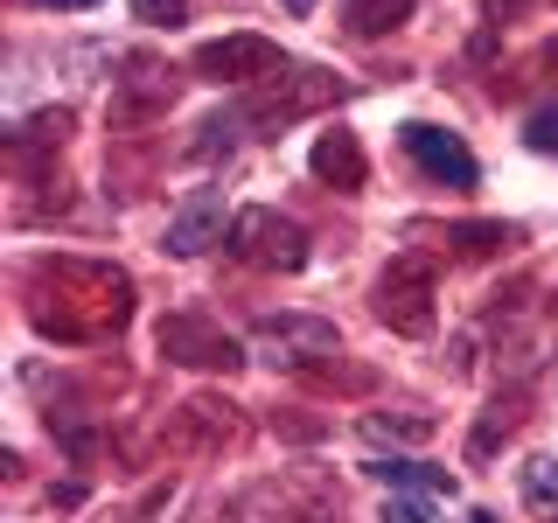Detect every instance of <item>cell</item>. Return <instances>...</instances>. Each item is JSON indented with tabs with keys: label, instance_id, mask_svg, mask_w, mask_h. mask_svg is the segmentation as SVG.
<instances>
[{
	"label": "cell",
	"instance_id": "obj_1",
	"mask_svg": "<svg viewBox=\"0 0 558 523\" xmlns=\"http://www.w3.org/2000/svg\"><path fill=\"white\" fill-rule=\"evenodd\" d=\"M28 321L49 342H112L133 321V279L105 258H43L28 272Z\"/></svg>",
	"mask_w": 558,
	"mask_h": 523
},
{
	"label": "cell",
	"instance_id": "obj_2",
	"mask_svg": "<svg viewBox=\"0 0 558 523\" xmlns=\"http://www.w3.org/2000/svg\"><path fill=\"white\" fill-rule=\"evenodd\" d=\"M231 258H244V266L258 272H301L307 266V231L293 217H279V209L252 203L231 217Z\"/></svg>",
	"mask_w": 558,
	"mask_h": 523
},
{
	"label": "cell",
	"instance_id": "obj_3",
	"mask_svg": "<svg viewBox=\"0 0 558 523\" xmlns=\"http://www.w3.org/2000/svg\"><path fill=\"white\" fill-rule=\"evenodd\" d=\"M336 98H349V84L342 77H328V70H279V77L266 84L258 98H244V126H293L301 112H314V105H336Z\"/></svg>",
	"mask_w": 558,
	"mask_h": 523
},
{
	"label": "cell",
	"instance_id": "obj_4",
	"mask_svg": "<svg viewBox=\"0 0 558 523\" xmlns=\"http://www.w3.org/2000/svg\"><path fill=\"white\" fill-rule=\"evenodd\" d=\"M377 321L398 328V336H433V266L418 252L391 258V272L377 279Z\"/></svg>",
	"mask_w": 558,
	"mask_h": 523
},
{
	"label": "cell",
	"instance_id": "obj_5",
	"mask_svg": "<svg viewBox=\"0 0 558 523\" xmlns=\"http://www.w3.org/2000/svg\"><path fill=\"white\" fill-rule=\"evenodd\" d=\"M398 147H405L412 161H418V174H426V182H440V188H475V182H482V168H475V154H468V139L447 133V126L405 119V126H398Z\"/></svg>",
	"mask_w": 558,
	"mask_h": 523
},
{
	"label": "cell",
	"instance_id": "obj_6",
	"mask_svg": "<svg viewBox=\"0 0 558 523\" xmlns=\"http://www.w3.org/2000/svg\"><path fill=\"white\" fill-rule=\"evenodd\" d=\"M161 356L182 363V370H238L244 342L223 336V328L203 321V314H168V321H161Z\"/></svg>",
	"mask_w": 558,
	"mask_h": 523
},
{
	"label": "cell",
	"instance_id": "obj_7",
	"mask_svg": "<svg viewBox=\"0 0 558 523\" xmlns=\"http://www.w3.org/2000/svg\"><path fill=\"white\" fill-rule=\"evenodd\" d=\"M196 70L209 84H272L287 70V57H279V42H266V35H223V42L196 49Z\"/></svg>",
	"mask_w": 558,
	"mask_h": 523
},
{
	"label": "cell",
	"instance_id": "obj_8",
	"mask_svg": "<svg viewBox=\"0 0 558 523\" xmlns=\"http://www.w3.org/2000/svg\"><path fill=\"white\" fill-rule=\"evenodd\" d=\"M244 440V418L231 398H189V405H174L168 418V447L174 453H223Z\"/></svg>",
	"mask_w": 558,
	"mask_h": 523
},
{
	"label": "cell",
	"instance_id": "obj_9",
	"mask_svg": "<svg viewBox=\"0 0 558 523\" xmlns=\"http://www.w3.org/2000/svg\"><path fill=\"white\" fill-rule=\"evenodd\" d=\"M258 349H272V363L307 370V363L336 356V321H314V314H266L258 321Z\"/></svg>",
	"mask_w": 558,
	"mask_h": 523
},
{
	"label": "cell",
	"instance_id": "obj_10",
	"mask_svg": "<svg viewBox=\"0 0 558 523\" xmlns=\"http://www.w3.org/2000/svg\"><path fill=\"white\" fill-rule=\"evenodd\" d=\"M168 105H174V70L161 57H126L112 119H147V112H168Z\"/></svg>",
	"mask_w": 558,
	"mask_h": 523
},
{
	"label": "cell",
	"instance_id": "obj_11",
	"mask_svg": "<svg viewBox=\"0 0 558 523\" xmlns=\"http://www.w3.org/2000/svg\"><path fill=\"white\" fill-rule=\"evenodd\" d=\"M223 238V196L217 188H189V203L168 217V252L174 258H196Z\"/></svg>",
	"mask_w": 558,
	"mask_h": 523
},
{
	"label": "cell",
	"instance_id": "obj_12",
	"mask_svg": "<svg viewBox=\"0 0 558 523\" xmlns=\"http://www.w3.org/2000/svg\"><path fill=\"white\" fill-rule=\"evenodd\" d=\"M307 168H314V182L342 188V196H356L363 174H371V161H363V139H356V133H322V139H314V154H307Z\"/></svg>",
	"mask_w": 558,
	"mask_h": 523
},
{
	"label": "cell",
	"instance_id": "obj_13",
	"mask_svg": "<svg viewBox=\"0 0 558 523\" xmlns=\"http://www.w3.org/2000/svg\"><path fill=\"white\" fill-rule=\"evenodd\" d=\"M517 426H523V398L510 391V398H496V405H488V412L475 418V433H468V461H488V453L510 440Z\"/></svg>",
	"mask_w": 558,
	"mask_h": 523
},
{
	"label": "cell",
	"instance_id": "obj_14",
	"mask_svg": "<svg viewBox=\"0 0 558 523\" xmlns=\"http://www.w3.org/2000/svg\"><path fill=\"white\" fill-rule=\"evenodd\" d=\"M405 14H412V0H342V28L356 35V42H371V35H391Z\"/></svg>",
	"mask_w": 558,
	"mask_h": 523
},
{
	"label": "cell",
	"instance_id": "obj_15",
	"mask_svg": "<svg viewBox=\"0 0 558 523\" xmlns=\"http://www.w3.org/2000/svg\"><path fill=\"white\" fill-rule=\"evenodd\" d=\"M377 482L391 488H418V496H453V475L447 467H426V461H371Z\"/></svg>",
	"mask_w": 558,
	"mask_h": 523
},
{
	"label": "cell",
	"instance_id": "obj_16",
	"mask_svg": "<svg viewBox=\"0 0 558 523\" xmlns=\"http://www.w3.org/2000/svg\"><path fill=\"white\" fill-rule=\"evenodd\" d=\"M447 244L461 258H496V252H510V244H517V231H510V223H453Z\"/></svg>",
	"mask_w": 558,
	"mask_h": 523
},
{
	"label": "cell",
	"instance_id": "obj_17",
	"mask_svg": "<svg viewBox=\"0 0 558 523\" xmlns=\"http://www.w3.org/2000/svg\"><path fill=\"white\" fill-rule=\"evenodd\" d=\"M363 433L371 440H433L426 412H363Z\"/></svg>",
	"mask_w": 558,
	"mask_h": 523
},
{
	"label": "cell",
	"instance_id": "obj_18",
	"mask_svg": "<svg viewBox=\"0 0 558 523\" xmlns=\"http://www.w3.org/2000/svg\"><path fill=\"white\" fill-rule=\"evenodd\" d=\"M523 502H531L537 516L558 523V461H531V467H523Z\"/></svg>",
	"mask_w": 558,
	"mask_h": 523
},
{
	"label": "cell",
	"instance_id": "obj_19",
	"mask_svg": "<svg viewBox=\"0 0 558 523\" xmlns=\"http://www.w3.org/2000/svg\"><path fill=\"white\" fill-rule=\"evenodd\" d=\"M523 139H531L537 154H558V105H537V112L523 119Z\"/></svg>",
	"mask_w": 558,
	"mask_h": 523
},
{
	"label": "cell",
	"instance_id": "obj_20",
	"mask_svg": "<svg viewBox=\"0 0 558 523\" xmlns=\"http://www.w3.org/2000/svg\"><path fill=\"white\" fill-rule=\"evenodd\" d=\"M133 14H140L147 28H174V22L189 14V0H133Z\"/></svg>",
	"mask_w": 558,
	"mask_h": 523
},
{
	"label": "cell",
	"instance_id": "obj_21",
	"mask_svg": "<svg viewBox=\"0 0 558 523\" xmlns=\"http://www.w3.org/2000/svg\"><path fill=\"white\" fill-rule=\"evenodd\" d=\"M384 523H433V502L426 496H391L384 502Z\"/></svg>",
	"mask_w": 558,
	"mask_h": 523
},
{
	"label": "cell",
	"instance_id": "obj_22",
	"mask_svg": "<svg viewBox=\"0 0 558 523\" xmlns=\"http://www.w3.org/2000/svg\"><path fill=\"white\" fill-rule=\"evenodd\" d=\"M482 8H488V22H510V14H523L531 0H482Z\"/></svg>",
	"mask_w": 558,
	"mask_h": 523
},
{
	"label": "cell",
	"instance_id": "obj_23",
	"mask_svg": "<svg viewBox=\"0 0 558 523\" xmlns=\"http://www.w3.org/2000/svg\"><path fill=\"white\" fill-rule=\"evenodd\" d=\"M279 8H287V14H314V8H322V0H279Z\"/></svg>",
	"mask_w": 558,
	"mask_h": 523
},
{
	"label": "cell",
	"instance_id": "obj_24",
	"mask_svg": "<svg viewBox=\"0 0 558 523\" xmlns=\"http://www.w3.org/2000/svg\"><path fill=\"white\" fill-rule=\"evenodd\" d=\"M35 8H98V0H35Z\"/></svg>",
	"mask_w": 558,
	"mask_h": 523
},
{
	"label": "cell",
	"instance_id": "obj_25",
	"mask_svg": "<svg viewBox=\"0 0 558 523\" xmlns=\"http://www.w3.org/2000/svg\"><path fill=\"white\" fill-rule=\"evenodd\" d=\"M545 70H558V35H551V42H545Z\"/></svg>",
	"mask_w": 558,
	"mask_h": 523
},
{
	"label": "cell",
	"instance_id": "obj_26",
	"mask_svg": "<svg viewBox=\"0 0 558 523\" xmlns=\"http://www.w3.org/2000/svg\"><path fill=\"white\" fill-rule=\"evenodd\" d=\"M468 523H496V516H488V510H475V516H468Z\"/></svg>",
	"mask_w": 558,
	"mask_h": 523
},
{
	"label": "cell",
	"instance_id": "obj_27",
	"mask_svg": "<svg viewBox=\"0 0 558 523\" xmlns=\"http://www.w3.org/2000/svg\"><path fill=\"white\" fill-rule=\"evenodd\" d=\"M551 314H558V293H551Z\"/></svg>",
	"mask_w": 558,
	"mask_h": 523
}]
</instances>
